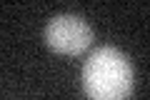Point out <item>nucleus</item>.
<instances>
[{"label":"nucleus","mask_w":150,"mask_h":100,"mask_svg":"<svg viewBox=\"0 0 150 100\" xmlns=\"http://www.w3.org/2000/svg\"><path fill=\"white\" fill-rule=\"evenodd\" d=\"M80 83L88 100H130L135 70L120 48L103 45L88 55Z\"/></svg>","instance_id":"obj_1"},{"label":"nucleus","mask_w":150,"mask_h":100,"mask_svg":"<svg viewBox=\"0 0 150 100\" xmlns=\"http://www.w3.org/2000/svg\"><path fill=\"white\" fill-rule=\"evenodd\" d=\"M45 43L50 50L60 55H80L93 43V28L80 15L63 13L48 20L45 25Z\"/></svg>","instance_id":"obj_2"}]
</instances>
